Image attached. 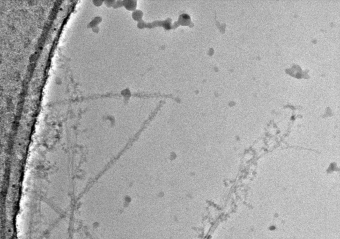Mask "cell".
I'll use <instances>...</instances> for the list:
<instances>
[{
    "label": "cell",
    "instance_id": "obj_1",
    "mask_svg": "<svg viewBox=\"0 0 340 239\" xmlns=\"http://www.w3.org/2000/svg\"><path fill=\"white\" fill-rule=\"evenodd\" d=\"M125 6L127 9L129 10H133L136 7V2L134 1H125Z\"/></svg>",
    "mask_w": 340,
    "mask_h": 239
}]
</instances>
